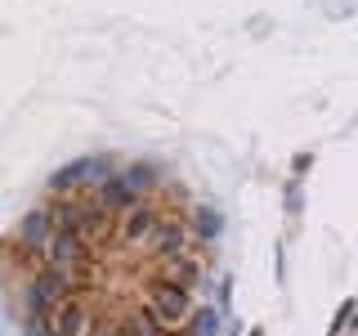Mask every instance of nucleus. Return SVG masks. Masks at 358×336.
I'll return each instance as SVG.
<instances>
[{"instance_id": "1", "label": "nucleus", "mask_w": 358, "mask_h": 336, "mask_svg": "<svg viewBox=\"0 0 358 336\" xmlns=\"http://www.w3.org/2000/svg\"><path fill=\"white\" fill-rule=\"evenodd\" d=\"M188 291H179V287H171V283H157L148 287V296H143V314H148V323L162 336H175L179 328H184V318H188Z\"/></svg>"}, {"instance_id": "2", "label": "nucleus", "mask_w": 358, "mask_h": 336, "mask_svg": "<svg viewBox=\"0 0 358 336\" xmlns=\"http://www.w3.org/2000/svg\"><path fill=\"white\" fill-rule=\"evenodd\" d=\"M112 171H117V162H112L108 153L76 157V162H67L50 175V193H81V188H94L99 179H108Z\"/></svg>"}, {"instance_id": "3", "label": "nucleus", "mask_w": 358, "mask_h": 336, "mask_svg": "<svg viewBox=\"0 0 358 336\" xmlns=\"http://www.w3.org/2000/svg\"><path fill=\"white\" fill-rule=\"evenodd\" d=\"M94 242L81 238V233H63L54 229L50 242L41 246V265H67V269H81V274H90L94 269Z\"/></svg>"}, {"instance_id": "4", "label": "nucleus", "mask_w": 358, "mask_h": 336, "mask_svg": "<svg viewBox=\"0 0 358 336\" xmlns=\"http://www.w3.org/2000/svg\"><path fill=\"white\" fill-rule=\"evenodd\" d=\"M50 336H94L99 328V318H94V309H90V300L81 296V291H72V296H63L59 305L50 309Z\"/></svg>"}, {"instance_id": "5", "label": "nucleus", "mask_w": 358, "mask_h": 336, "mask_svg": "<svg viewBox=\"0 0 358 336\" xmlns=\"http://www.w3.org/2000/svg\"><path fill=\"white\" fill-rule=\"evenodd\" d=\"M162 216L166 211L157 206V202H134V206H126V211H117V216H112V224H117V238L126 242V246H143L152 238V229L157 224H162Z\"/></svg>"}, {"instance_id": "6", "label": "nucleus", "mask_w": 358, "mask_h": 336, "mask_svg": "<svg viewBox=\"0 0 358 336\" xmlns=\"http://www.w3.org/2000/svg\"><path fill=\"white\" fill-rule=\"evenodd\" d=\"M157 278L171 283V287H179V291H197V283H201V255H197V246H188V251H179V255H162Z\"/></svg>"}, {"instance_id": "7", "label": "nucleus", "mask_w": 358, "mask_h": 336, "mask_svg": "<svg viewBox=\"0 0 358 336\" xmlns=\"http://www.w3.org/2000/svg\"><path fill=\"white\" fill-rule=\"evenodd\" d=\"M148 246H152L157 260H162V255H179V251H188V246H201V242H193V233H188V220H184V216H162V224L152 229Z\"/></svg>"}, {"instance_id": "8", "label": "nucleus", "mask_w": 358, "mask_h": 336, "mask_svg": "<svg viewBox=\"0 0 358 336\" xmlns=\"http://www.w3.org/2000/svg\"><path fill=\"white\" fill-rule=\"evenodd\" d=\"M94 202L108 211V216H117V211L134 206V202H139V193H134V188L126 184V179H121L117 171H112L108 179H99V184H94Z\"/></svg>"}, {"instance_id": "9", "label": "nucleus", "mask_w": 358, "mask_h": 336, "mask_svg": "<svg viewBox=\"0 0 358 336\" xmlns=\"http://www.w3.org/2000/svg\"><path fill=\"white\" fill-rule=\"evenodd\" d=\"M50 233H54L50 206H31L27 216H22V224H18V233H14V238H18L22 246H31V251H41V246L50 242Z\"/></svg>"}, {"instance_id": "10", "label": "nucleus", "mask_w": 358, "mask_h": 336, "mask_svg": "<svg viewBox=\"0 0 358 336\" xmlns=\"http://www.w3.org/2000/svg\"><path fill=\"white\" fill-rule=\"evenodd\" d=\"M188 220V233H193V242H215L220 233H224V216H220V206H197L193 216H184Z\"/></svg>"}, {"instance_id": "11", "label": "nucleus", "mask_w": 358, "mask_h": 336, "mask_svg": "<svg viewBox=\"0 0 358 336\" xmlns=\"http://www.w3.org/2000/svg\"><path fill=\"white\" fill-rule=\"evenodd\" d=\"M220 328H224V309L206 305V309H188L179 336H220Z\"/></svg>"}, {"instance_id": "12", "label": "nucleus", "mask_w": 358, "mask_h": 336, "mask_svg": "<svg viewBox=\"0 0 358 336\" xmlns=\"http://www.w3.org/2000/svg\"><path fill=\"white\" fill-rule=\"evenodd\" d=\"M94 332H99V336H162V332L148 323V314H121V318H112L108 328L99 323Z\"/></svg>"}, {"instance_id": "13", "label": "nucleus", "mask_w": 358, "mask_h": 336, "mask_svg": "<svg viewBox=\"0 0 358 336\" xmlns=\"http://www.w3.org/2000/svg\"><path fill=\"white\" fill-rule=\"evenodd\" d=\"M121 179L143 197V193H152V188L162 184V166H157V162H130L126 171H121Z\"/></svg>"}, {"instance_id": "14", "label": "nucleus", "mask_w": 358, "mask_h": 336, "mask_svg": "<svg viewBox=\"0 0 358 336\" xmlns=\"http://www.w3.org/2000/svg\"><path fill=\"white\" fill-rule=\"evenodd\" d=\"M354 309H358V305H354V300H341V309H336V323H331V332H327V336H341L345 328H350V318H354Z\"/></svg>"}, {"instance_id": "15", "label": "nucleus", "mask_w": 358, "mask_h": 336, "mask_svg": "<svg viewBox=\"0 0 358 336\" xmlns=\"http://www.w3.org/2000/svg\"><path fill=\"white\" fill-rule=\"evenodd\" d=\"M22 336H50V323L36 314H22Z\"/></svg>"}]
</instances>
